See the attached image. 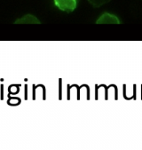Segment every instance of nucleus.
I'll return each mask as SVG.
<instances>
[{"instance_id": "obj_1", "label": "nucleus", "mask_w": 142, "mask_h": 150, "mask_svg": "<svg viewBox=\"0 0 142 150\" xmlns=\"http://www.w3.org/2000/svg\"><path fill=\"white\" fill-rule=\"evenodd\" d=\"M54 5L61 11L71 13L77 6V0H53Z\"/></svg>"}, {"instance_id": "obj_2", "label": "nucleus", "mask_w": 142, "mask_h": 150, "mask_svg": "<svg viewBox=\"0 0 142 150\" xmlns=\"http://www.w3.org/2000/svg\"><path fill=\"white\" fill-rule=\"evenodd\" d=\"M96 23L97 24H120L121 21L117 16L108 13H104L96 21Z\"/></svg>"}, {"instance_id": "obj_3", "label": "nucleus", "mask_w": 142, "mask_h": 150, "mask_svg": "<svg viewBox=\"0 0 142 150\" xmlns=\"http://www.w3.org/2000/svg\"><path fill=\"white\" fill-rule=\"evenodd\" d=\"M15 24H40L41 21L32 14H26L14 21Z\"/></svg>"}, {"instance_id": "obj_4", "label": "nucleus", "mask_w": 142, "mask_h": 150, "mask_svg": "<svg viewBox=\"0 0 142 150\" xmlns=\"http://www.w3.org/2000/svg\"><path fill=\"white\" fill-rule=\"evenodd\" d=\"M111 0H88V2L95 8L100 7L106 4H107L108 2H110Z\"/></svg>"}]
</instances>
